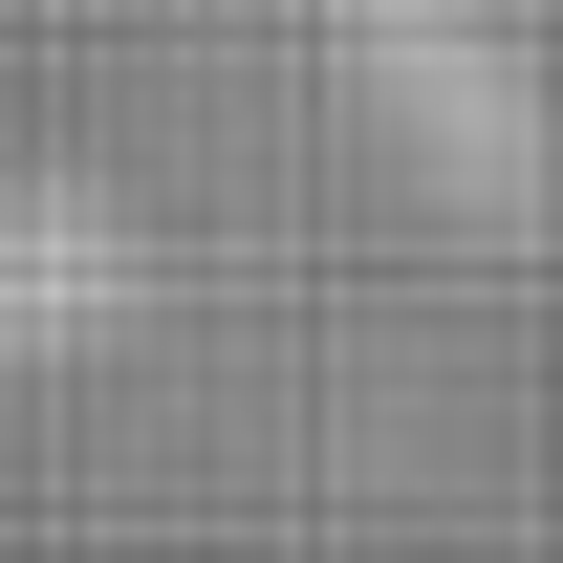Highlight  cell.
I'll use <instances>...</instances> for the list:
<instances>
[{
  "mask_svg": "<svg viewBox=\"0 0 563 563\" xmlns=\"http://www.w3.org/2000/svg\"><path fill=\"white\" fill-rule=\"evenodd\" d=\"M542 239H563V174H542Z\"/></svg>",
  "mask_w": 563,
  "mask_h": 563,
  "instance_id": "6da1fadb",
  "label": "cell"
}]
</instances>
